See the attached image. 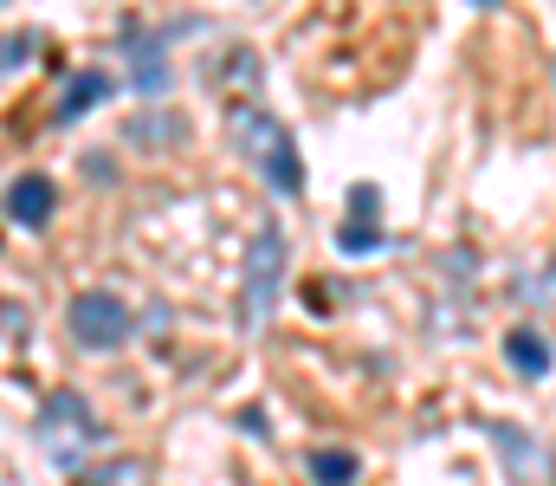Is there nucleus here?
<instances>
[{"label":"nucleus","instance_id":"7ed1b4c3","mask_svg":"<svg viewBox=\"0 0 556 486\" xmlns=\"http://www.w3.org/2000/svg\"><path fill=\"white\" fill-rule=\"evenodd\" d=\"M485 435H492V448H498L505 474H511L518 486H551L556 481V454L538 441V435H525L518 422H485Z\"/></svg>","mask_w":556,"mask_h":486},{"label":"nucleus","instance_id":"4468645a","mask_svg":"<svg viewBox=\"0 0 556 486\" xmlns=\"http://www.w3.org/2000/svg\"><path fill=\"white\" fill-rule=\"evenodd\" d=\"M33 46H39L33 33H7V39H0V78H7L13 65H26V59H33Z\"/></svg>","mask_w":556,"mask_h":486},{"label":"nucleus","instance_id":"9b49d317","mask_svg":"<svg viewBox=\"0 0 556 486\" xmlns=\"http://www.w3.org/2000/svg\"><path fill=\"white\" fill-rule=\"evenodd\" d=\"M260 175H266V182H273L278 195H298V188H304V162H298V144H291V137H285V144H278L273 157L260 162Z\"/></svg>","mask_w":556,"mask_h":486},{"label":"nucleus","instance_id":"f8f14e48","mask_svg":"<svg viewBox=\"0 0 556 486\" xmlns=\"http://www.w3.org/2000/svg\"><path fill=\"white\" fill-rule=\"evenodd\" d=\"M311 481L317 486H350L356 481V454H350V448H317V454H311Z\"/></svg>","mask_w":556,"mask_h":486},{"label":"nucleus","instance_id":"dca6fc26","mask_svg":"<svg viewBox=\"0 0 556 486\" xmlns=\"http://www.w3.org/2000/svg\"><path fill=\"white\" fill-rule=\"evenodd\" d=\"M376 201H382V195H376V182H356V188H350V208H356L363 221H376V214H369Z\"/></svg>","mask_w":556,"mask_h":486},{"label":"nucleus","instance_id":"ddd939ff","mask_svg":"<svg viewBox=\"0 0 556 486\" xmlns=\"http://www.w3.org/2000/svg\"><path fill=\"white\" fill-rule=\"evenodd\" d=\"M382 240H389L382 221H363V214H350V221L337 227V247H343V253H376Z\"/></svg>","mask_w":556,"mask_h":486},{"label":"nucleus","instance_id":"6e6552de","mask_svg":"<svg viewBox=\"0 0 556 486\" xmlns=\"http://www.w3.org/2000/svg\"><path fill=\"white\" fill-rule=\"evenodd\" d=\"M505 363H511L518 376L544 383V376H551V337H544V331H531V324L505 331Z\"/></svg>","mask_w":556,"mask_h":486},{"label":"nucleus","instance_id":"423d86ee","mask_svg":"<svg viewBox=\"0 0 556 486\" xmlns=\"http://www.w3.org/2000/svg\"><path fill=\"white\" fill-rule=\"evenodd\" d=\"M59 428H72V435H98V422H91V402H85L78 389H52V396H46V409H39V435L52 441Z\"/></svg>","mask_w":556,"mask_h":486},{"label":"nucleus","instance_id":"2eb2a0df","mask_svg":"<svg viewBox=\"0 0 556 486\" xmlns=\"http://www.w3.org/2000/svg\"><path fill=\"white\" fill-rule=\"evenodd\" d=\"M130 474H137L130 461H124V468H91V474H85V481H78V486H137V481H130Z\"/></svg>","mask_w":556,"mask_h":486},{"label":"nucleus","instance_id":"0eeeda50","mask_svg":"<svg viewBox=\"0 0 556 486\" xmlns=\"http://www.w3.org/2000/svg\"><path fill=\"white\" fill-rule=\"evenodd\" d=\"M124 59H130L137 91H162V85H168V65H162V39H155V33L130 26V33H124Z\"/></svg>","mask_w":556,"mask_h":486},{"label":"nucleus","instance_id":"1a4fd4ad","mask_svg":"<svg viewBox=\"0 0 556 486\" xmlns=\"http://www.w3.org/2000/svg\"><path fill=\"white\" fill-rule=\"evenodd\" d=\"M111 98V78L104 72H78L72 85H65V98H59V124H78L91 104H104Z\"/></svg>","mask_w":556,"mask_h":486},{"label":"nucleus","instance_id":"39448f33","mask_svg":"<svg viewBox=\"0 0 556 486\" xmlns=\"http://www.w3.org/2000/svg\"><path fill=\"white\" fill-rule=\"evenodd\" d=\"M52 208H59V188H52L39 169H26V175L7 182V221H20V227H46Z\"/></svg>","mask_w":556,"mask_h":486},{"label":"nucleus","instance_id":"9d476101","mask_svg":"<svg viewBox=\"0 0 556 486\" xmlns=\"http://www.w3.org/2000/svg\"><path fill=\"white\" fill-rule=\"evenodd\" d=\"M260 78H266V65L253 46H233L227 65H214V85H233V91H260Z\"/></svg>","mask_w":556,"mask_h":486},{"label":"nucleus","instance_id":"f3484780","mask_svg":"<svg viewBox=\"0 0 556 486\" xmlns=\"http://www.w3.org/2000/svg\"><path fill=\"white\" fill-rule=\"evenodd\" d=\"M551 273H556V260H551Z\"/></svg>","mask_w":556,"mask_h":486},{"label":"nucleus","instance_id":"f257e3e1","mask_svg":"<svg viewBox=\"0 0 556 486\" xmlns=\"http://www.w3.org/2000/svg\"><path fill=\"white\" fill-rule=\"evenodd\" d=\"M65 331L85 344V350H117L137 319H130V306L117 299V292H104V286H91V292H72V306H65Z\"/></svg>","mask_w":556,"mask_h":486},{"label":"nucleus","instance_id":"20e7f679","mask_svg":"<svg viewBox=\"0 0 556 486\" xmlns=\"http://www.w3.org/2000/svg\"><path fill=\"white\" fill-rule=\"evenodd\" d=\"M285 137H291V130L278 124L273 111H260L253 98H240V104H227V144H233L240 157L266 162V157L278 150V144H285Z\"/></svg>","mask_w":556,"mask_h":486},{"label":"nucleus","instance_id":"f03ea898","mask_svg":"<svg viewBox=\"0 0 556 486\" xmlns=\"http://www.w3.org/2000/svg\"><path fill=\"white\" fill-rule=\"evenodd\" d=\"M278 266H285V234L260 227L253 253H247V299H240V331H260L278 306Z\"/></svg>","mask_w":556,"mask_h":486}]
</instances>
